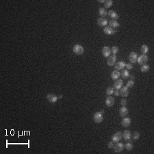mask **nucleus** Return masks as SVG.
I'll return each instance as SVG.
<instances>
[{"label":"nucleus","instance_id":"f257e3e1","mask_svg":"<svg viewBox=\"0 0 154 154\" xmlns=\"http://www.w3.org/2000/svg\"><path fill=\"white\" fill-rule=\"evenodd\" d=\"M73 52L77 55H81L84 52V49L81 45L77 44L73 47Z\"/></svg>","mask_w":154,"mask_h":154},{"label":"nucleus","instance_id":"f03ea898","mask_svg":"<svg viewBox=\"0 0 154 154\" xmlns=\"http://www.w3.org/2000/svg\"><path fill=\"white\" fill-rule=\"evenodd\" d=\"M93 119H94V121L97 123H102V121H104L103 114H101L100 112H95L93 116Z\"/></svg>","mask_w":154,"mask_h":154},{"label":"nucleus","instance_id":"7ed1b4c3","mask_svg":"<svg viewBox=\"0 0 154 154\" xmlns=\"http://www.w3.org/2000/svg\"><path fill=\"white\" fill-rule=\"evenodd\" d=\"M137 62L140 65H145L148 62V56H146V54H142L138 58Z\"/></svg>","mask_w":154,"mask_h":154},{"label":"nucleus","instance_id":"20e7f679","mask_svg":"<svg viewBox=\"0 0 154 154\" xmlns=\"http://www.w3.org/2000/svg\"><path fill=\"white\" fill-rule=\"evenodd\" d=\"M58 97L56 96L55 95L52 93H49L47 95V99L48 100L49 102H50L51 104H55L58 101Z\"/></svg>","mask_w":154,"mask_h":154},{"label":"nucleus","instance_id":"39448f33","mask_svg":"<svg viewBox=\"0 0 154 154\" xmlns=\"http://www.w3.org/2000/svg\"><path fill=\"white\" fill-rule=\"evenodd\" d=\"M122 136H123L122 133L121 131H118V132L116 133L115 134L113 135V136L112 137V141L114 142V143H119L122 138Z\"/></svg>","mask_w":154,"mask_h":154},{"label":"nucleus","instance_id":"423d86ee","mask_svg":"<svg viewBox=\"0 0 154 154\" xmlns=\"http://www.w3.org/2000/svg\"><path fill=\"white\" fill-rule=\"evenodd\" d=\"M124 147H125V145H123V143H117L113 147L114 149V151L116 153H120L121 151H123V150L124 149Z\"/></svg>","mask_w":154,"mask_h":154},{"label":"nucleus","instance_id":"0eeeda50","mask_svg":"<svg viewBox=\"0 0 154 154\" xmlns=\"http://www.w3.org/2000/svg\"><path fill=\"white\" fill-rule=\"evenodd\" d=\"M116 61V56L115 55H113V56H109L108 58V60H107V64H108V66H114L115 65Z\"/></svg>","mask_w":154,"mask_h":154},{"label":"nucleus","instance_id":"6e6552de","mask_svg":"<svg viewBox=\"0 0 154 154\" xmlns=\"http://www.w3.org/2000/svg\"><path fill=\"white\" fill-rule=\"evenodd\" d=\"M111 54V49L108 46H105L102 49V54L105 58H108Z\"/></svg>","mask_w":154,"mask_h":154},{"label":"nucleus","instance_id":"1a4fd4ad","mask_svg":"<svg viewBox=\"0 0 154 154\" xmlns=\"http://www.w3.org/2000/svg\"><path fill=\"white\" fill-rule=\"evenodd\" d=\"M129 60L131 63H136L137 62V60H138V54H136V52H134V51L131 52L130 56H129Z\"/></svg>","mask_w":154,"mask_h":154},{"label":"nucleus","instance_id":"9d476101","mask_svg":"<svg viewBox=\"0 0 154 154\" xmlns=\"http://www.w3.org/2000/svg\"><path fill=\"white\" fill-rule=\"evenodd\" d=\"M114 102H115L114 99L111 95L110 96H108L106 98V99H105V104H106V105L108 107H112V106H113V105L114 104Z\"/></svg>","mask_w":154,"mask_h":154},{"label":"nucleus","instance_id":"9b49d317","mask_svg":"<svg viewBox=\"0 0 154 154\" xmlns=\"http://www.w3.org/2000/svg\"><path fill=\"white\" fill-rule=\"evenodd\" d=\"M104 32L105 34L107 35H113L116 31L114 30L113 28L110 27V26H106L104 28Z\"/></svg>","mask_w":154,"mask_h":154},{"label":"nucleus","instance_id":"f8f14e48","mask_svg":"<svg viewBox=\"0 0 154 154\" xmlns=\"http://www.w3.org/2000/svg\"><path fill=\"white\" fill-rule=\"evenodd\" d=\"M123 80H121V79H118V80H116V81L114 82V88L116 89V90H119L122 88V86H123Z\"/></svg>","mask_w":154,"mask_h":154},{"label":"nucleus","instance_id":"ddd939ff","mask_svg":"<svg viewBox=\"0 0 154 154\" xmlns=\"http://www.w3.org/2000/svg\"><path fill=\"white\" fill-rule=\"evenodd\" d=\"M108 15L110 18H112V20H114V21H116L117 19H119V18L118 14L115 11L112 10L108 12Z\"/></svg>","mask_w":154,"mask_h":154},{"label":"nucleus","instance_id":"4468645a","mask_svg":"<svg viewBox=\"0 0 154 154\" xmlns=\"http://www.w3.org/2000/svg\"><path fill=\"white\" fill-rule=\"evenodd\" d=\"M130 123H131V119L130 117H127V116L125 117L121 121V125L124 127H128L130 125Z\"/></svg>","mask_w":154,"mask_h":154},{"label":"nucleus","instance_id":"2eb2a0df","mask_svg":"<svg viewBox=\"0 0 154 154\" xmlns=\"http://www.w3.org/2000/svg\"><path fill=\"white\" fill-rule=\"evenodd\" d=\"M129 95V90L127 89V86H123L121 89V91H120V95L123 97H126L128 96Z\"/></svg>","mask_w":154,"mask_h":154},{"label":"nucleus","instance_id":"dca6fc26","mask_svg":"<svg viewBox=\"0 0 154 154\" xmlns=\"http://www.w3.org/2000/svg\"><path fill=\"white\" fill-rule=\"evenodd\" d=\"M108 20L105 18H99L97 19V24L100 27H105L108 24Z\"/></svg>","mask_w":154,"mask_h":154},{"label":"nucleus","instance_id":"f3484780","mask_svg":"<svg viewBox=\"0 0 154 154\" xmlns=\"http://www.w3.org/2000/svg\"><path fill=\"white\" fill-rule=\"evenodd\" d=\"M128 109H127L125 106H123L122 108H121L119 110V114L122 117H125L128 114Z\"/></svg>","mask_w":154,"mask_h":154},{"label":"nucleus","instance_id":"a211bd4d","mask_svg":"<svg viewBox=\"0 0 154 154\" xmlns=\"http://www.w3.org/2000/svg\"><path fill=\"white\" fill-rule=\"evenodd\" d=\"M120 76H121V73H120L119 71H117V70H115V71H112V73H111V77H112V79L113 80H118L120 77Z\"/></svg>","mask_w":154,"mask_h":154},{"label":"nucleus","instance_id":"6ab92c4d","mask_svg":"<svg viewBox=\"0 0 154 154\" xmlns=\"http://www.w3.org/2000/svg\"><path fill=\"white\" fill-rule=\"evenodd\" d=\"M123 136L124 139H125V140L128 141V140H131V132L129 131V130H125V131H124V132H123Z\"/></svg>","mask_w":154,"mask_h":154},{"label":"nucleus","instance_id":"aec40b11","mask_svg":"<svg viewBox=\"0 0 154 154\" xmlns=\"http://www.w3.org/2000/svg\"><path fill=\"white\" fill-rule=\"evenodd\" d=\"M125 62L121 61L119 62H117V63L116 64L114 68H115L116 70L119 71V70L123 69L124 67H125Z\"/></svg>","mask_w":154,"mask_h":154},{"label":"nucleus","instance_id":"412c9836","mask_svg":"<svg viewBox=\"0 0 154 154\" xmlns=\"http://www.w3.org/2000/svg\"><path fill=\"white\" fill-rule=\"evenodd\" d=\"M109 25H110V27H112V28H116V27H119L120 26L119 23H118L116 21H114V20L110 21Z\"/></svg>","mask_w":154,"mask_h":154},{"label":"nucleus","instance_id":"4be33fe9","mask_svg":"<svg viewBox=\"0 0 154 154\" xmlns=\"http://www.w3.org/2000/svg\"><path fill=\"white\" fill-rule=\"evenodd\" d=\"M99 14L101 17H105L108 15V12L104 8H100L99 10Z\"/></svg>","mask_w":154,"mask_h":154},{"label":"nucleus","instance_id":"5701e85b","mask_svg":"<svg viewBox=\"0 0 154 154\" xmlns=\"http://www.w3.org/2000/svg\"><path fill=\"white\" fill-rule=\"evenodd\" d=\"M114 92V88L113 86H109L107 90H106V94L108 95V96L112 95V94Z\"/></svg>","mask_w":154,"mask_h":154},{"label":"nucleus","instance_id":"b1692460","mask_svg":"<svg viewBox=\"0 0 154 154\" xmlns=\"http://www.w3.org/2000/svg\"><path fill=\"white\" fill-rule=\"evenodd\" d=\"M129 75H130V73H129V71L127 69L123 70L122 71V72H121V76H122L123 79H127V78H128Z\"/></svg>","mask_w":154,"mask_h":154},{"label":"nucleus","instance_id":"393cba45","mask_svg":"<svg viewBox=\"0 0 154 154\" xmlns=\"http://www.w3.org/2000/svg\"><path fill=\"white\" fill-rule=\"evenodd\" d=\"M140 51H141V52H142L143 54H146V53H148V51H149V47H148V46L146 45H143L142 47H141Z\"/></svg>","mask_w":154,"mask_h":154},{"label":"nucleus","instance_id":"a878e982","mask_svg":"<svg viewBox=\"0 0 154 154\" xmlns=\"http://www.w3.org/2000/svg\"><path fill=\"white\" fill-rule=\"evenodd\" d=\"M112 4H113V1H112V0H107V1H105V3H104V6H105L104 8L105 9V8H110L112 6Z\"/></svg>","mask_w":154,"mask_h":154},{"label":"nucleus","instance_id":"bb28decb","mask_svg":"<svg viewBox=\"0 0 154 154\" xmlns=\"http://www.w3.org/2000/svg\"><path fill=\"white\" fill-rule=\"evenodd\" d=\"M150 69V66L147 65H143V66H141L140 68V71L143 72V73H145V72H147Z\"/></svg>","mask_w":154,"mask_h":154},{"label":"nucleus","instance_id":"cd10ccee","mask_svg":"<svg viewBox=\"0 0 154 154\" xmlns=\"http://www.w3.org/2000/svg\"><path fill=\"white\" fill-rule=\"evenodd\" d=\"M119 52V48L117 47L116 46H113L111 49V53L113 54V55H116Z\"/></svg>","mask_w":154,"mask_h":154},{"label":"nucleus","instance_id":"c85d7f7f","mask_svg":"<svg viewBox=\"0 0 154 154\" xmlns=\"http://www.w3.org/2000/svg\"><path fill=\"white\" fill-rule=\"evenodd\" d=\"M139 137H140V134L138 131H135L134 133L133 134V135H132V139L134 140H138L139 138Z\"/></svg>","mask_w":154,"mask_h":154},{"label":"nucleus","instance_id":"c756f323","mask_svg":"<svg viewBox=\"0 0 154 154\" xmlns=\"http://www.w3.org/2000/svg\"><path fill=\"white\" fill-rule=\"evenodd\" d=\"M125 149H127V151H131L132 149H133V147H134V145L131 144V143H127L125 145Z\"/></svg>","mask_w":154,"mask_h":154},{"label":"nucleus","instance_id":"7c9ffc66","mask_svg":"<svg viewBox=\"0 0 154 154\" xmlns=\"http://www.w3.org/2000/svg\"><path fill=\"white\" fill-rule=\"evenodd\" d=\"M134 82L133 80H130V81H128V82L127 83V88H131V87H133L134 86Z\"/></svg>","mask_w":154,"mask_h":154},{"label":"nucleus","instance_id":"2f4dec72","mask_svg":"<svg viewBox=\"0 0 154 154\" xmlns=\"http://www.w3.org/2000/svg\"><path fill=\"white\" fill-rule=\"evenodd\" d=\"M125 67H126L127 70H131L133 69V66H132V65H131V64H130V63L125 64Z\"/></svg>","mask_w":154,"mask_h":154},{"label":"nucleus","instance_id":"473e14b6","mask_svg":"<svg viewBox=\"0 0 154 154\" xmlns=\"http://www.w3.org/2000/svg\"><path fill=\"white\" fill-rule=\"evenodd\" d=\"M114 142H113V141H111V142H110V143H108V147L110 148V149H112L114 146Z\"/></svg>","mask_w":154,"mask_h":154},{"label":"nucleus","instance_id":"72a5a7b5","mask_svg":"<svg viewBox=\"0 0 154 154\" xmlns=\"http://www.w3.org/2000/svg\"><path fill=\"white\" fill-rule=\"evenodd\" d=\"M121 104L123 106H125L127 105V101L125 100V99H121Z\"/></svg>","mask_w":154,"mask_h":154},{"label":"nucleus","instance_id":"f704fd0d","mask_svg":"<svg viewBox=\"0 0 154 154\" xmlns=\"http://www.w3.org/2000/svg\"><path fill=\"white\" fill-rule=\"evenodd\" d=\"M114 94L115 96H119L120 95V91L119 90H116L114 92Z\"/></svg>","mask_w":154,"mask_h":154},{"label":"nucleus","instance_id":"c9c22d12","mask_svg":"<svg viewBox=\"0 0 154 154\" xmlns=\"http://www.w3.org/2000/svg\"><path fill=\"white\" fill-rule=\"evenodd\" d=\"M98 2H99V3H101V4H102V3H105V1H104V0H99V1H98Z\"/></svg>","mask_w":154,"mask_h":154},{"label":"nucleus","instance_id":"e433bc0d","mask_svg":"<svg viewBox=\"0 0 154 154\" xmlns=\"http://www.w3.org/2000/svg\"><path fill=\"white\" fill-rule=\"evenodd\" d=\"M129 77H130V78H131V80H134V75H129Z\"/></svg>","mask_w":154,"mask_h":154},{"label":"nucleus","instance_id":"4c0bfd02","mask_svg":"<svg viewBox=\"0 0 154 154\" xmlns=\"http://www.w3.org/2000/svg\"><path fill=\"white\" fill-rule=\"evenodd\" d=\"M100 112H101V114H103V113H104V110H101V111Z\"/></svg>","mask_w":154,"mask_h":154},{"label":"nucleus","instance_id":"58836bf2","mask_svg":"<svg viewBox=\"0 0 154 154\" xmlns=\"http://www.w3.org/2000/svg\"><path fill=\"white\" fill-rule=\"evenodd\" d=\"M62 97V95H60V96L59 97H58V98H59V99H61Z\"/></svg>","mask_w":154,"mask_h":154}]
</instances>
